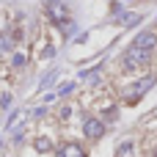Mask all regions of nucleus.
<instances>
[{
	"instance_id": "obj_1",
	"label": "nucleus",
	"mask_w": 157,
	"mask_h": 157,
	"mask_svg": "<svg viewBox=\"0 0 157 157\" xmlns=\"http://www.w3.org/2000/svg\"><path fill=\"white\" fill-rule=\"evenodd\" d=\"M149 55H152V50H146V47H138L135 41H132V47L124 52V66L127 69H135V66H144L146 61H149Z\"/></svg>"
},
{
	"instance_id": "obj_3",
	"label": "nucleus",
	"mask_w": 157,
	"mask_h": 157,
	"mask_svg": "<svg viewBox=\"0 0 157 157\" xmlns=\"http://www.w3.org/2000/svg\"><path fill=\"white\" fill-rule=\"evenodd\" d=\"M135 44H138V47H146V50H155L157 47V33H152V30L138 33V36H135Z\"/></svg>"
},
{
	"instance_id": "obj_8",
	"label": "nucleus",
	"mask_w": 157,
	"mask_h": 157,
	"mask_svg": "<svg viewBox=\"0 0 157 157\" xmlns=\"http://www.w3.org/2000/svg\"><path fill=\"white\" fill-rule=\"evenodd\" d=\"M132 152V144H121V149H119V157H130Z\"/></svg>"
},
{
	"instance_id": "obj_10",
	"label": "nucleus",
	"mask_w": 157,
	"mask_h": 157,
	"mask_svg": "<svg viewBox=\"0 0 157 157\" xmlns=\"http://www.w3.org/2000/svg\"><path fill=\"white\" fill-rule=\"evenodd\" d=\"M11 63H14V66H22V63H25V55H22V52H17V55L11 58Z\"/></svg>"
},
{
	"instance_id": "obj_12",
	"label": "nucleus",
	"mask_w": 157,
	"mask_h": 157,
	"mask_svg": "<svg viewBox=\"0 0 157 157\" xmlns=\"http://www.w3.org/2000/svg\"><path fill=\"white\" fill-rule=\"evenodd\" d=\"M0 105L8 108V105H11V94H3V97H0Z\"/></svg>"
},
{
	"instance_id": "obj_9",
	"label": "nucleus",
	"mask_w": 157,
	"mask_h": 157,
	"mask_svg": "<svg viewBox=\"0 0 157 157\" xmlns=\"http://www.w3.org/2000/svg\"><path fill=\"white\" fill-rule=\"evenodd\" d=\"M19 119H22V113H14V116L8 119V130H14V127L19 124Z\"/></svg>"
},
{
	"instance_id": "obj_13",
	"label": "nucleus",
	"mask_w": 157,
	"mask_h": 157,
	"mask_svg": "<svg viewBox=\"0 0 157 157\" xmlns=\"http://www.w3.org/2000/svg\"><path fill=\"white\" fill-rule=\"evenodd\" d=\"M72 88H75V83H66V86H63V88H61V91H58V94H61V97H63V94H69V91H72Z\"/></svg>"
},
{
	"instance_id": "obj_4",
	"label": "nucleus",
	"mask_w": 157,
	"mask_h": 157,
	"mask_svg": "<svg viewBox=\"0 0 157 157\" xmlns=\"http://www.w3.org/2000/svg\"><path fill=\"white\" fill-rule=\"evenodd\" d=\"M152 83H155V77H144L138 86H132V88H130V97H132V99H138L144 91H149V88H152Z\"/></svg>"
},
{
	"instance_id": "obj_6",
	"label": "nucleus",
	"mask_w": 157,
	"mask_h": 157,
	"mask_svg": "<svg viewBox=\"0 0 157 157\" xmlns=\"http://www.w3.org/2000/svg\"><path fill=\"white\" fill-rule=\"evenodd\" d=\"M47 6H50V11H52V17H63V3L61 0H47Z\"/></svg>"
},
{
	"instance_id": "obj_14",
	"label": "nucleus",
	"mask_w": 157,
	"mask_h": 157,
	"mask_svg": "<svg viewBox=\"0 0 157 157\" xmlns=\"http://www.w3.org/2000/svg\"><path fill=\"white\" fill-rule=\"evenodd\" d=\"M155 157H157V149H155Z\"/></svg>"
},
{
	"instance_id": "obj_5",
	"label": "nucleus",
	"mask_w": 157,
	"mask_h": 157,
	"mask_svg": "<svg viewBox=\"0 0 157 157\" xmlns=\"http://www.w3.org/2000/svg\"><path fill=\"white\" fill-rule=\"evenodd\" d=\"M58 157H86V155H83V149H80V146L69 144V146H63V149L58 152Z\"/></svg>"
},
{
	"instance_id": "obj_11",
	"label": "nucleus",
	"mask_w": 157,
	"mask_h": 157,
	"mask_svg": "<svg viewBox=\"0 0 157 157\" xmlns=\"http://www.w3.org/2000/svg\"><path fill=\"white\" fill-rule=\"evenodd\" d=\"M55 75H58V72H50V75H47V77H44V80H41V88H47V86H50V83H52V80H55Z\"/></svg>"
},
{
	"instance_id": "obj_7",
	"label": "nucleus",
	"mask_w": 157,
	"mask_h": 157,
	"mask_svg": "<svg viewBox=\"0 0 157 157\" xmlns=\"http://www.w3.org/2000/svg\"><path fill=\"white\" fill-rule=\"evenodd\" d=\"M50 149H52L50 138H36V152H41V155H44V152H50Z\"/></svg>"
},
{
	"instance_id": "obj_2",
	"label": "nucleus",
	"mask_w": 157,
	"mask_h": 157,
	"mask_svg": "<svg viewBox=\"0 0 157 157\" xmlns=\"http://www.w3.org/2000/svg\"><path fill=\"white\" fill-rule=\"evenodd\" d=\"M83 132H86L88 138H102V135H105V124H102L99 119H88L86 127H83Z\"/></svg>"
}]
</instances>
